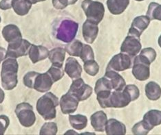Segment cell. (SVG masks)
Listing matches in <instances>:
<instances>
[{
	"label": "cell",
	"instance_id": "1",
	"mask_svg": "<svg viewBox=\"0 0 161 135\" xmlns=\"http://www.w3.org/2000/svg\"><path fill=\"white\" fill-rule=\"evenodd\" d=\"M18 69L19 65L15 58H7V59L3 62L1 79L2 87L5 90H13L17 86Z\"/></svg>",
	"mask_w": 161,
	"mask_h": 135
},
{
	"label": "cell",
	"instance_id": "2",
	"mask_svg": "<svg viewBox=\"0 0 161 135\" xmlns=\"http://www.w3.org/2000/svg\"><path fill=\"white\" fill-rule=\"evenodd\" d=\"M59 104L58 97L48 92L43 95L36 102V111L46 121H50L56 118V108Z\"/></svg>",
	"mask_w": 161,
	"mask_h": 135
},
{
	"label": "cell",
	"instance_id": "3",
	"mask_svg": "<svg viewBox=\"0 0 161 135\" xmlns=\"http://www.w3.org/2000/svg\"><path fill=\"white\" fill-rule=\"evenodd\" d=\"M81 8L87 17V19L98 24L103 20L105 14V8L103 3L93 0H83Z\"/></svg>",
	"mask_w": 161,
	"mask_h": 135
},
{
	"label": "cell",
	"instance_id": "4",
	"mask_svg": "<svg viewBox=\"0 0 161 135\" xmlns=\"http://www.w3.org/2000/svg\"><path fill=\"white\" fill-rule=\"evenodd\" d=\"M79 29V24L75 21L65 19L61 22L57 30V39L64 43H70L75 39Z\"/></svg>",
	"mask_w": 161,
	"mask_h": 135
},
{
	"label": "cell",
	"instance_id": "5",
	"mask_svg": "<svg viewBox=\"0 0 161 135\" xmlns=\"http://www.w3.org/2000/svg\"><path fill=\"white\" fill-rule=\"evenodd\" d=\"M15 114L21 126L30 127L35 124L36 121L33 107L27 102L19 104L15 108Z\"/></svg>",
	"mask_w": 161,
	"mask_h": 135
},
{
	"label": "cell",
	"instance_id": "6",
	"mask_svg": "<svg viewBox=\"0 0 161 135\" xmlns=\"http://www.w3.org/2000/svg\"><path fill=\"white\" fill-rule=\"evenodd\" d=\"M151 63L143 56L139 54L134 59L132 65V74L134 78L140 81H145L150 76Z\"/></svg>",
	"mask_w": 161,
	"mask_h": 135
},
{
	"label": "cell",
	"instance_id": "7",
	"mask_svg": "<svg viewBox=\"0 0 161 135\" xmlns=\"http://www.w3.org/2000/svg\"><path fill=\"white\" fill-rule=\"evenodd\" d=\"M131 101H132L130 96L124 89L121 91H114L109 95L103 108H124L129 105Z\"/></svg>",
	"mask_w": 161,
	"mask_h": 135
},
{
	"label": "cell",
	"instance_id": "8",
	"mask_svg": "<svg viewBox=\"0 0 161 135\" xmlns=\"http://www.w3.org/2000/svg\"><path fill=\"white\" fill-rule=\"evenodd\" d=\"M68 93L75 96L79 101L86 100L92 93V88L87 85L82 78H77L73 80L69 87Z\"/></svg>",
	"mask_w": 161,
	"mask_h": 135
},
{
	"label": "cell",
	"instance_id": "9",
	"mask_svg": "<svg viewBox=\"0 0 161 135\" xmlns=\"http://www.w3.org/2000/svg\"><path fill=\"white\" fill-rule=\"evenodd\" d=\"M31 43L27 40L21 39L18 41L10 43L6 50V58H12L17 59V58L25 56L28 54Z\"/></svg>",
	"mask_w": 161,
	"mask_h": 135
},
{
	"label": "cell",
	"instance_id": "10",
	"mask_svg": "<svg viewBox=\"0 0 161 135\" xmlns=\"http://www.w3.org/2000/svg\"><path fill=\"white\" fill-rule=\"evenodd\" d=\"M133 58L124 53L116 54L112 58L106 69H111L115 71H123L132 67Z\"/></svg>",
	"mask_w": 161,
	"mask_h": 135
},
{
	"label": "cell",
	"instance_id": "11",
	"mask_svg": "<svg viewBox=\"0 0 161 135\" xmlns=\"http://www.w3.org/2000/svg\"><path fill=\"white\" fill-rule=\"evenodd\" d=\"M141 47L140 39L134 36L127 35L120 47V51L122 53L134 58L137 56L141 49Z\"/></svg>",
	"mask_w": 161,
	"mask_h": 135
},
{
	"label": "cell",
	"instance_id": "12",
	"mask_svg": "<svg viewBox=\"0 0 161 135\" xmlns=\"http://www.w3.org/2000/svg\"><path fill=\"white\" fill-rule=\"evenodd\" d=\"M151 20L147 16H138L133 20L131 28L128 31V35L136 36L140 39V36L145 30L147 29Z\"/></svg>",
	"mask_w": 161,
	"mask_h": 135
},
{
	"label": "cell",
	"instance_id": "13",
	"mask_svg": "<svg viewBox=\"0 0 161 135\" xmlns=\"http://www.w3.org/2000/svg\"><path fill=\"white\" fill-rule=\"evenodd\" d=\"M79 101L69 93L64 95L60 100V107L61 112L65 115L72 114L78 108Z\"/></svg>",
	"mask_w": 161,
	"mask_h": 135
},
{
	"label": "cell",
	"instance_id": "14",
	"mask_svg": "<svg viewBox=\"0 0 161 135\" xmlns=\"http://www.w3.org/2000/svg\"><path fill=\"white\" fill-rule=\"evenodd\" d=\"M52 78L47 73L38 74L35 78L33 89L40 93H45L48 91L53 85Z\"/></svg>",
	"mask_w": 161,
	"mask_h": 135
},
{
	"label": "cell",
	"instance_id": "15",
	"mask_svg": "<svg viewBox=\"0 0 161 135\" xmlns=\"http://www.w3.org/2000/svg\"><path fill=\"white\" fill-rule=\"evenodd\" d=\"M82 32L83 36L86 42L89 43V44H92L96 40L98 36V24L94 23L87 19L83 25Z\"/></svg>",
	"mask_w": 161,
	"mask_h": 135
},
{
	"label": "cell",
	"instance_id": "16",
	"mask_svg": "<svg viewBox=\"0 0 161 135\" xmlns=\"http://www.w3.org/2000/svg\"><path fill=\"white\" fill-rule=\"evenodd\" d=\"M65 71L71 79L75 80L80 78L82 74V67L75 58L69 57L65 62Z\"/></svg>",
	"mask_w": 161,
	"mask_h": 135
},
{
	"label": "cell",
	"instance_id": "17",
	"mask_svg": "<svg viewBox=\"0 0 161 135\" xmlns=\"http://www.w3.org/2000/svg\"><path fill=\"white\" fill-rule=\"evenodd\" d=\"M28 55L32 63L35 64L39 61L46 59L48 57L49 51L44 46L31 45Z\"/></svg>",
	"mask_w": 161,
	"mask_h": 135
},
{
	"label": "cell",
	"instance_id": "18",
	"mask_svg": "<svg viewBox=\"0 0 161 135\" xmlns=\"http://www.w3.org/2000/svg\"><path fill=\"white\" fill-rule=\"evenodd\" d=\"M2 36L8 43L15 42L22 39V34L21 33L19 28L14 24L6 25L2 30Z\"/></svg>",
	"mask_w": 161,
	"mask_h": 135
},
{
	"label": "cell",
	"instance_id": "19",
	"mask_svg": "<svg viewBox=\"0 0 161 135\" xmlns=\"http://www.w3.org/2000/svg\"><path fill=\"white\" fill-rule=\"evenodd\" d=\"M104 76L109 80L113 90L121 91L126 85L125 80L117 71L111 69H106Z\"/></svg>",
	"mask_w": 161,
	"mask_h": 135
},
{
	"label": "cell",
	"instance_id": "20",
	"mask_svg": "<svg viewBox=\"0 0 161 135\" xmlns=\"http://www.w3.org/2000/svg\"><path fill=\"white\" fill-rule=\"evenodd\" d=\"M105 131L108 135H124L126 134V127L118 120L110 119L106 123Z\"/></svg>",
	"mask_w": 161,
	"mask_h": 135
},
{
	"label": "cell",
	"instance_id": "21",
	"mask_svg": "<svg viewBox=\"0 0 161 135\" xmlns=\"http://www.w3.org/2000/svg\"><path fill=\"white\" fill-rule=\"evenodd\" d=\"M92 126L97 132H103L105 131L108 117L103 111H97L94 112L90 117Z\"/></svg>",
	"mask_w": 161,
	"mask_h": 135
},
{
	"label": "cell",
	"instance_id": "22",
	"mask_svg": "<svg viewBox=\"0 0 161 135\" xmlns=\"http://www.w3.org/2000/svg\"><path fill=\"white\" fill-rule=\"evenodd\" d=\"M130 0H108V8L112 14L118 15L123 13L129 6Z\"/></svg>",
	"mask_w": 161,
	"mask_h": 135
},
{
	"label": "cell",
	"instance_id": "23",
	"mask_svg": "<svg viewBox=\"0 0 161 135\" xmlns=\"http://www.w3.org/2000/svg\"><path fill=\"white\" fill-rule=\"evenodd\" d=\"M32 3L28 0H13L12 8L19 16H25L30 11Z\"/></svg>",
	"mask_w": 161,
	"mask_h": 135
},
{
	"label": "cell",
	"instance_id": "24",
	"mask_svg": "<svg viewBox=\"0 0 161 135\" xmlns=\"http://www.w3.org/2000/svg\"><path fill=\"white\" fill-rule=\"evenodd\" d=\"M65 57V50L62 47H56L49 52L48 58L53 65L63 67Z\"/></svg>",
	"mask_w": 161,
	"mask_h": 135
},
{
	"label": "cell",
	"instance_id": "25",
	"mask_svg": "<svg viewBox=\"0 0 161 135\" xmlns=\"http://www.w3.org/2000/svg\"><path fill=\"white\" fill-rule=\"evenodd\" d=\"M143 121L153 129L155 126L161 124V111L158 110H151L146 112L143 116Z\"/></svg>",
	"mask_w": 161,
	"mask_h": 135
},
{
	"label": "cell",
	"instance_id": "26",
	"mask_svg": "<svg viewBox=\"0 0 161 135\" xmlns=\"http://www.w3.org/2000/svg\"><path fill=\"white\" fill-rule=\"evenodd\" d=\"M145 95L149 100L156 101L161 97V88L155 82H149L145 86Z\"/></svg>",
	"mask_w": 161,
	"mask_h": 135
},
{
	"label": "cell",
	"instance_id": "27",
	"mask_svg": "<svg viewBox=\"0 0 161 135\" xmlns=\"http://www.w3.org/2000/svg\"><path fill=\"white\" fill-rule=\"evenodd\" d=\"M69 123L72 127L77 130H81L87 125V118L82 115H70L69 116Z\"/></svg>",
	"mask_w": 161,
	"mask_h": 135
},
{
	"label": "cell",
	"instance_id": "28",
	"mask_svg": "<svg viewBox=\"0 0 161 135\" xmlns=\"http://www.w3.org/2000/svg\"><path fill=\"white\" fill-rule=\"evenodd\" d=\"M83 44L79 40H73L65 46V50L69 55L72 56H80Z\"/></svg>",
	"mask_w": 161,
	"mask_h": 135
},
{
	"label": "cell",
	"instance_id": "29",
	"mask_svg": "<svg viewBox=\"0 0 161 135\" xmlns=\"http://www.w3.org/2000/svg\"><path fill=\"white\" fill-rule=\"evenodd\" d=\"M146 16H147L150 20L161 21V5L156 2L150 3Z\"/></svg>",
	"mask_w": 161,
	"mask_h": 135
},
{
	"label": "cell",
	"instance_id": "30",
	"mask_svg": "<svg viewBox=\"0 0 161 135\" xmlns=\"http://www.w3.org/2000/svg\"><path fill=\"white\" fill-rule=\"evenodd\" d=\"M47 74H49L50 78H52L53 82H56L61 80L64 75V71L62 66L53 65L51 67L47 70Z\"/></svg>",
	"mask_w": 161,
	"mask_h": 135
},
{
	"label": "cell",
	"instance_id": "31",
	"mask_svg": "<svg viewBox=\"0 0 161 135\" xmlns=\"http://www.w3.org/2000/svg\"><path fill=\"white\" fill-rule=\"evenodd\" d=\"M112 90V86L110 82H109V80L107 78L105 77V76L97 80L94 88V91L96 94L98 93V92H101V91Z\"/></svg>",
	"mask_w": 161,
	"mask_h": 135
},
{
	"label": "cell",
	"instance_id": "32",
	"mask_svg": "<svg viewBox=\"0 0 161 135\" xmlns=\"http://www.w3.org/2000/svg\"><path fill=\"white\" fill-rule=\"evenodd\" d=\"M152 130V129L147 125V123L142 120L133 126L132 133L136 135H145L147 134L149 131Z\"/></svg>",
	"mask_w": 161,
	"mask_h": 135
},
{
	"label": "cell",
	"instance_id": "33",
	"mask_svg": "<svg viewBox=\"0 0 161 135\" xmlns=\"http://www.w3.org/2000/svg\"><path fill=\"white\" fill-rule=\"evenodd\" d=\"M83 68L87 74L91 76H95L99 71V66L94 59L85 62Z\"/></svg>",
	"mask_w": 161,
	"mask_h": 135
},
{
	"label": "cell",
	"instance_id": "34",
	"mask_svg": "<svg viewBox=\"0 0 161 135\" xmlns=\"http://www.w3.org/2000/svg\"><path fill=\"white\" fill-rule=\"evenodd\" d=\"M57 125L54 122H46L40 130L41 135H54L57 133Z\"/></svg>",
	"mask_w": 161,
	"mask_h": 135
},
{
	"label": "cell",
	"instance_id": "35",
	"mask_svg": "<svg viewBox=\"0 0 161 135\" xmlns=\"http://www.w3.org/2000/svg\"><path fill=\"white\" fill-rule=\"evenodd\" d=\"M79 57L80 58V59L83 60V63H85V62L90 60H94V54L93 49L92 47H91V46H90L89 45L83 44L81 52H80Z\"/></svg>",
	"mask_w": 161,
	"mask_h": 135
},
{
	"label": "cell",
	"instance_id": "36",
	"mask_svg": "<svg viewBox=\"0 0 161 135\" xmlns=\"http://www.w3.org/2000/svg\"><path fill=\"white\" fill-rule=\"evenodd\" d=\"M39 73L36 71H29L24 77V84L29 89H33L35 78Z\"/></svg>",
	"mask_w": 161,
	"mask_h": 135
},
{
	"label": "cell",
	"instance_id": "37",
	"mask_svg": "<svg viewBox=\"0 0 161 135\" xmlns=\"http://www.w3.org/2000/svg\"><path fill=\"white\" fill-rule=\"evenodd\" d=\"M78 0H53L54 8L57 10H63L69 5H73Z\"/></svg>",
	"mask_w": 161,
	"mask_h": 135
},
{
	"label": "cell",
	"instance_id": "38",
	"mask_svg": "<svg viewBox=\"0 0 161 135\" xmlns=\"http://www.w3.org/2000/svg\"><path fill=\"white\" fill-rule=\"evenodd\" d=\"M124 89H125L127 92L129 93L131 98V101H135L140 96V91H139L138 87L136 85H125L124 87Z\"/></svg>",
	"mask_w": 161,
	"mask_h": 135
},
{
	"label": "cell",
	"instance_id": "39",
	"mask_svg": "<svg viewBox=\"0 0 161 135\" xmlns=\"http://www.w3.org/2000/svg\"><path fill=\"white\" fill-rule=\"evenodd\" d=\"M140 54L147 58L151 63L155 60L156 58V51L152 47H147V48L142 49Z\"/></svg>",
	"mask_w": 161,
	"mask_h": 135
},
{
	"label": "cell",
	"instance_id": "40",
	"mask_svg": "<svg viewBox=\"0 0 161 135\" xmlns=\"http://www.w3.org/2000/svg\"><path fill=\"white\" fill-rule=\"evenodd\" d=\"M10 124V119L6 115H0V135L4 134Z\"/></svg>",
	"mask_w": 161,
	"mask_h": 135
},
{
	"label": "cell",
	"instance_id": "41",
	"mask_svg": "<svg viewBox=\"0 0 161 135\" xmlns=\"http://www.w3.org/2000/svg\"><path fill=\"white\" fill-rule=\"evenodd\" d=\"M13 0H2L0 2V9L6 10L12 8Z\"/></svg>",
	"mask_w": 161,
	"mask_h": 135
},
{
	"label": "cell",
	"instance_id": "42",
	"mask_svg": "<svg viewBox=\"0 0 161 135\" xmlns=\"http://www.w3.org/2000/svg\"><path fill=\"white\" fill-rule=\"evenodd\" d=\"M6 58V50L2 47H0V63Z\"/></svg>",
	"mask_w": 161,
	"mask_h": 135
},
{
	"label": "cell",
	"instance_id": "43",
	"mask_svg": "<svg viewBox=\"0 0 161 135\" xmlns=\"http://www.w3.org/2000/svg\"><path fill=\"white\" fill-rule=\"evenodd\" d=\"M5 98V93L3 92V91L0 88V104H2Z\"/></svg>",
	"mask_w": 161,
	"mask_h": 135
},
{
	"label": "cell",
	"instance_id": "44",
	"mask_svg": "<svg viewBox=\"0 0 161 135\" xmlns=\"http://www.w3.org/2000/svg\"><path fill=\"white\" fill-rule=\"evenodd\" d=\"M32 4H35V3H38V2H44L46 0H28Z\"/></svg>",
	"mask_w": 161,
	"mask_h": 135
},
{
	"label": "cell",
	"instance_id": "45",
	"mask_svg": "<svg viewBox=\"0 0 161 135\" xmlns=\"http://www.w3.org/2000/svg\"><path fill=\"white\" fill-rule=\"evenodd\" d=\"M158 45L161 47V35L159 36V38H158Z\"/></svg>",
	"mask_w": 161,
	"mask_h": 135
},
{
	"label": "cell",
	"instance_id": "46",
	"mask_svg": "<svg viewBox=\"0 0 161 135\" xmlns=\"http://www.w3.org/2000/svg\"><path fill=\"white\" fill-rule=\"evenodd\" d=\"M135 1H137V2H142V1H144V0H135Z\"/></svg>",
	"mask_w": 161,
	"mask_h": 135
},
{
	"label": "cell",
	"instance_id": "47",
	"mask_svg": "<svg viewBox=\"0 0 161 135\" xmlns=\"http://www.w3.org/2000/svg\"><path fill=\"white\" fill-rule=\"evenodd\" d=\"M1 21H2V18H1V17H0V23H1Z\"/></svg>",
	"mask_w": 161,
	"mask_h": 135
}]
</instances>
